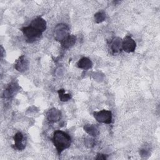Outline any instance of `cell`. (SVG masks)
<instances>
[{"label":"cell","instance_id":"1","mask_svg":"<svg viewBox=\"0 0 160 160\" xmlns=\"http://www.w3.org/2000/svg\"><path fill=\"white\" fill-rule=\"evenodd\" d=\"M52 142L58 153L60 154L64 149L70 146L71 138L68 133L61 130H57L54 132Z\"/></svg>","mask_w":160,"mask_h":160},{"label":"cell","instance_id":"8","mask_svg":"<svg viewBox=\"0 0 160 160\" xmlns=\"http://www.w3.org/2000/svg\"><path fill=\"white\" fill-rule=\"evenodd\" d=\"M61 118V112L56 108H51L47 112V119L51 122H56L60 120Z\"/></svg>","mask_w":160,"mask_h":160},{"label":"cell","instance_id":"10","mask_svg":"<svg viewBox=\"0 0 160 160\" xmlns=\"http://www.w3.org/2000/svg\"><path fill=\"white\" fill-rule=\"evenodd\" d=\"M14 149H16L19 151H22L25 148L26 145L24 143V136L22 132H17L14 136Z\"/></svg>","mask_w":160,"mask_h":160},{"label":"cell","instance_id":"17","mask_svg":"<svg viewBox=\"0 0 160 160\" xmlns=\"http://www.w3.org/2000/svg\"><path fill=\"white\" fill-rule=\"evenodd\" d=\"M139 154L140 155L143 157V158H147L148 156H149L150 155V151H149V148H143L142 149H140V151H139Z\"/></svg>","mask_w":160,"mask_h":160},{"label":"cell","instance_id":"14","mask_svg":"<svg viewBox=\"0 0 160 160\" xmlns=\"http://www.w3.org/2000/svg\"><path fill=\"white\" fill-rule=\"evenodd\" d=\"M84 131L89 135L96 137L99 134L98 128L94 124H86L84 126Z\"/></svg>","mask_w":160,"mask_h":160},{"label":"cell","instance_id":"12","mask_svg":"<svg viewBox=\"0 0 160 160\" xmlns=\"http://www.w3.org/2000/svg\"><path fill=\"white\" fill-rule=\"evenodd\" d=\"M110 48L112 52L117 53L122 49V40L120 38H113L110 42Z\"/></svg>","mask_w":160,"mask_h":160},{"label":"cell","instance_id":"19","mask_svg":"<svg viewBox=\"0 0 160 160\" xmlns=\"http://www.w3.org/2000/svg\"><path fill=\"white\" fill-rule=\"evenodd\" d=\"M107 159V155L104 154H98L96 159H103L105 160Z\"/></svg>","mask_w":160,"mask_h":160},{"label":"cell","instance_id":"2","mask_svg":"<svg viewBox=\"0 0 160 160\" xmlns=\"http://www.w3.org/2000/svg\"><path fill=\"white\" fill-rule=\"evenodd\" d=\"M22 32H23L24 36L26 38V40L28 42H32L42 35V32L36 29L31 26H25L21 29Z\"/></svg>","mask_w":160,"mask_h":160},{"label":"cell","instance_id":"18","mask_svg":"<svg viewBox=\"0 0 160 160\" xmlns=\"http://www.w3.org/2000/svg\"><path fill=\"white\" fill-rule=\"evenodd\" d=\"M85 145L88 148H91L94 145V139L91 138H88L85 139Z\"/></svg>","mask_w":160,"mask_h":160},{"label":"cell","instance_id":"20","mask_svg":"<svg viewBox=\"0 0 160 160\" xmlns=\"http://www.w3.org/2000/svg\"><path fill=\"white\" fill-rule=\"evenodd\" d=\"M3 56H4V49H3L2 46H1V59H2Z\"/></svg>","mask_w":160,"mask_h":160},{"label":"cell","instance_id":"9","mask_svg":"<svg viewBox=\"0 0 160 160\" xmlns=\"http://www.w3.org/2000/svg\"><path fill=\"white\" fill-rule=\"evenodd\" d=\"M30 26L42 32L46 29V21L42 18L38 17L31 21Z\"/></svg>","mask_w":160,"mask_h":160},{"label":"cell","instance_id":"5","mask_svg":"<svg viewBox=\"0 0 160 160\" xmlns=\"http://www.w3.org/2000/svg\"><path fill=\"white\" fill-rule=\"evenodd\" d=\"M20 87L18 85V82L16 81H12L10 82L3 92V97L4 99H9L14 96V95L18 92V91L20 89Z\"/></svg>","mask_w":160,"mask_h":160},{"label":"cell","instance_id":"16","mask_svg":"<svg viewBox=\"0 0 160 160\" xmlns=\"http://www.w3.org/2000/svg\"><path fill=\"white\" fill-rule=\"evenodd\" d=\"M58 93L59 94V97L60 100L62 102L68 101L71 98V95L70 94L64 93V90L63 89L58 90Z\"/></svg>","mask_w":160,"mask_h":160},{"label":"cell","instance_id":"7","mask_svg":"<svg viewBox=\"0 0 160 160\" xmlns=\"http://www.w3.org/2000/svg\"><path fill=\"white\" fill-rule=\"evenodd\" d=\"M28 61L24 55L21 56L14 63V68L19 72H22L28 69Z\"/></svg>","mask_w":160,"mask_h":160},{"label":"cell","instance_id":"13","mask_svg":"<svg viewBox=\"0 0 160 160\" xmlns=\"http://www.w3.org/2000/svg\"><path fill=\"white\" fill-rule=\"evenodd\" d=\"M77 66L80 69L87 70L92 67V62L90 59L86 57H83L79 60Z\"/></svg>","mask_w":160,"mask_h":160},{"label":"cell","instance_id":"15","mask_svg":"<svg viewBox=\"0 0 160 160\" xmlns=\"http://www.w3.org/2000/svg\"><path fill=\"white\" fill-rule=\"evenodd\" d=\"M94 21L96 23H100L103 22L106 19V15L104 11H99L94 14Z\"/></svg>","mask_w":160,"mask_h":160},{"label":"cell","instance_id":"11","mask_svg":"<svg viewBox=\"0 0 160 160\" xmlns=\"http://www.w3.org/2000/svg\"><path fill=\"white\" fill-rule=\"evenodd\" d=\"M76 38L74 35L69 34L66 38H65L63 40H62L60 43L61 46L64 49H69L72 47L76 42Z\"/></svg>","mask_w":160,"mask_h":160},{"label":"cell","instance_id":"3","mask_svg":"<svg viewBox=\"0 0 160 160\" xmlns=\"http://www.w3.org/2000/svg\"><path fill=\"white\" fill-rule=\"evenodd\" d=\"M69 28L66 24H59L56 25L54 29V36L56 41L61 42L69 34Z\"/></svg>","mask_w":160,"mask_h":160},{"label":"cell","instance_id":"4","mask_svg":"<svg viewBox=\"0 0 160 160\" xmlns=\"http://www.w3.org/2000/svg\"><path fill=\"white\" fill-rule=\"evenodd\" d=\"M94 118L99 122L110 124L112 122V112L108 110H101L93 113Z\"/></svg>","mask_w":160,"mask_h":160},{"label":"cell","instance_id":"6","mask_svg":"<svg viewBox=\"0 0 160 160\" xmlns=\"http://www.w3.org/2000/svg\"><path fill=\"white\" fill-rule=\"evenodd\" d=\"M136 43L131 36L128 35L122 41V49L126 52H132L135 51Z\"/></svg>","mask_w":160,"mask_h":160}]
</instances>
